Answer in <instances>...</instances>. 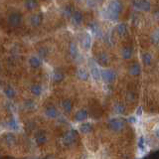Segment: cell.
I'll return each instance as SVG.
<instances>
[{"mask_svg": "<svg viewBox=\"0 0 159 159\" xmlns=\"http://www.w3.org/2000/svg\"><path fill=\"white\" fill-rule=\"evenodd\" d=\"M113 110H114L115 113L122 114V113H124V111H125V107L122 103H115L113 106Z\"/></svg>", "mask_w": 159, "mask_h": 159, "instance_id": "obj_28", "label": "cell"}, {"mask_svg": "<svg viewBox=\"0 0 159 159\" xmlns=\"http://www.w3.org/2000/svg\"><path fill=\"white\" fill-rule=\"evenodd\" d=\"M141 113H142V108L141 107H139L138 108V110H137V115H141Z\"/></svg>", "mask_w": 159, "mask_h": 159, "instance_id": "obj_38", "label": "cell"}, {"mask_svg": "<svg viewBox=\"0 0 159 159\" xmlns=\"http://www.w3.org/2000/svg\"><path fill=\"white\" fill-rule=\"evenodd\" d=\"M132 6L136 10H140V11H145V12L150 11L151 9V4L148 0H133Z\"/></svg>", "mask_w": 159, "mask_h": 159, "instance_id": "obj_4", "label": "cell"}, {"mask_svg": "<svg viewBox=\"0 0 159 159\" xmlns=\"http://www.w3.org/2000/svg\"><path fill=\"white\" fill-rule=\"evenodd\" d=\"M77 138H78V132L72 129V130L68 131L66 134H65L64 138H63V142L65 145L67 146H71L77 141Z\"/></svg>", "mask_w": 159, "mask_h": 159, "instance_id": "obj_5", "label": "cell"}, {"mask_svg": "<svg viewBox=\"0 0 159 159\" xmlns=\"http://www.w3.org/2000/svg\"><path fill=\"white\" fill-rule=\"evenodd\" d=\"M73 7H72L71 5H67L64 7L63 9V15L65 18H67V19H70V18L72 17V15H73Z\"/></svg>", "mask_w": 159, "mask_h": 159, "instance_id": "obj_27", "label": "cell"}, {"mask_svg": "<svg viewBox=\"0 0 159 159\" xmlns=\"http://www.w3.org/2000/svg\"><path fill=\"white\" fill-rule=\"evenodd\" d=\"M72 21L73 23L76 25V26H81L83 21H84V15L83 13L80 11V10H77V11L73 12V15H72Z\"/></svg>", "mask_w": 159, "mask_h": 159, "instance_id": "obj_9", "label": "cell"}, {"mask_svg": "<svg viewBox=\"0 0 159 159\" xmlns=\"http://www.w3.org/2000/svg\"><path fill=\"white\" fill-rule=\"evenodd\" d=\"M29 22H30L32 27H39L42 23V17L41 15H39V14H35V15L31 16Z\"/></svg>", "mask_w": 159, "mask_h": 159, "instance_id": "obj_18", "label": "cell"}, {"mask_svg": "<svg viewBox=\"0 0 159 159\" xmlns=\"http://www.w3.org/2000/svg\"><path fill=\"white\" fill-rule=\"evenodd\" d=\"M30 92L35 96H40L43 93V88L41 85L39 84H33L30 86Z\"/></svg>", "mask_w": 159, "mask_h": 159, "instance_id": "obj_15", "label": "cell"}, {"mask_svg": "<svg viewBox=\"0 0 159 159\" xmlns=\"http://www.w3.org/2000/svg\"><path fill=\"white\" fill-rule=\"evenodd\" d=\"M28 63H29V65H30L31 68L38 69V68L41 67L42 61H41V58H39L38 56H32V57L29 58Z\"/></svg>", "mask_w": 159, "mask_h": 159, "instance_id": "obj_13", "label": "cell"}, {"mask_svg": "<svg viewBox=\"0 0 159 159\" xmlns=\"http://www.w3.org/2000/svg\"><path fill=\"white\" fill-rule=\"evenodd\" d=\"M4 95L6 96V97H8V99H13V97H15L16 96V92L12 86H8L4 89Z\"/></svg>", "mask_w": 159, "mask_h": 159, "instance_id": "obj_26", "label": "cell"}, {"mask_svg": "<svg viewBox=\"0 0 159 159\" xmlns=\"http://www.w3.org/2000/svg\"><path fill=\"white\" fill-rule=\"evenodd\" d=\"M107 126L110 130L119 132L124 128V121L120 118H111L108 120Z\"/></svg>", "mask_w": 159, "mask_h": 159, "instance_id": "obj_3", "label": "cell"}, {"mask_svg": "<svg viewBox=\"0 0 159 159\" xmlns=\"http://www.w3.org/2000/svg\"><path fill=\"white\" fill-rule=\"evenodd\" d=\"M83 46L86 50H90L92 46V37L90 34H85L83 38Z\"/></svg>", "mask_w": 159, "mask_h": 159, "instance_id": "obj_24", "label": "cell"}, {"mask_svg": "<svg viewBox=\"0 0 159 159\" xmlns=\"http://www.w3.org/2000/svg\"><path fill=\"white\" fill-rule=\"evenodd\" d=\"M77 76L81 81H86V80L89 79L90 74L85 68H79L77 71Z\"/></svg>", "mask_w": 159, "mask_h": 159, "instance_id": "obj_21", "label": "cell"}, {"mask_svg": "<svg viewBox=\"0 0 159 159\" xmlns=\"http://www.w3.org/2000/svg\"><path fill=\"white\" fill-rule=\"evenodd\" d=\"M154 133H155V135H156V137H158V138H159V128L155 129V130H154Z\"/></svg>", "mask_w": 159, "mask_h": 159, "instance_id": "obj_39", "label": "cell"}, {"mask_svg": "<svg viewBox=\"0 0 159 159\" xmlns=\"http://www.w3.org/2000/svg\"><path fill=\"white\" fill-rule=\"evenodd\" d=\"M151 62H152V56L149 53H144L142 55V63L145 66H149Z\"/></svg>", "mask_w": 159, "mask_h": 159, "instance_id": "obj_29", "label": "cell"}, {"mask_svg": "<svg viewBox=\"0 0 159 159\" xmlns=\"http://www.w3.org/2000/svg\"><path fill=\"white\" fill-rule=\"evenodd\" d=\"M47 140H48V137H47V134L45 131L43 130H40L38 131L37 133H36L35 135V142L37 145H44V144L47 142Z\"/></svg>", "mask_w": 159, "mask_h": 159, "instance_id": "obj_7", "label": "cell"}, {"mask_svg": "<svg viewBox=\"0 0 159 159\" xmlns=\"http://www.w3.org/2000/svg\"><path fill=\"white\" fill-rule=\"evenodd\" d=\"M38 1L37 0H26L25 1V8H26L28 11H34L38 8Z\"/></svg>", "mask_w": 159, "mask_h": 159, "instance_id": "obj_19", "label": "cell"}, {"mask_svg": "<svg viewBox=\"0 0 159 159\" xmlns=\"http://www.w3.org/2000/svg\"><path fill=\"white\" fill-rule=\"evenodd\" d=\"M69 54H70V56L72 58H76L78 56V47L77 45L75 44L74 42H71L70 43V46H69Z\"/></svg>", "mask_w": 159, "mask_h": 159, "instance_id": "obj_25", "label": "cell"}, {"mask_svg": "<svg viewBox=\"0 0 159 159\" xmlns=\"http://www.w3.org/2000/svg\"><path fill=\"white\" fill-rule=\"evenodd\" d=\"M91 74L93 78L95 79V81L99 82L100 80V71L95 63H91Z\"/></svg>", "mask_w": 159, "mask_h": 159, "instance_id": "obj_16", "label": "cell"}, {"mask_svg": "<svg viewBox=\"0 0 159 159\" xmlns=\"http://www.w3.org/2000/svg\"><path fill=\"white\" fill-rule=\"evenodd\" d=\"M128 73L130 76H133V77L140 75V73H141V67H140V65L137 63L131 64L128 68Z\"/></svg>", "mask_w": 159, "mask_h": 159, "instance_id": "obj_12", "label": "cell"}, {"mask_svg": "<svg viewBox=\"0 0 159 159\" xmlns=\"http://www.w3.org/2000/svg\"><path fill=\"white\" fill-rule=\"evenodd\" d=\"M58 110L55 106H48L45 108V115L49 118H56L58 117Z\"/></svg>", "mask_w": 159, "mask_h": 159, "instance_id": "obj_11", "label": "cell"}, {"mask_svg": "<svg viewBox=\"0 0 159 159\" xmlns=\"http://www.w3.org/2000/svg\"><path fill=\"white\" fill-rule=\"evenodd\" d=\"M134 99H135L134 93H131V92H128V93H127V100H130V102H132V100H134Z\"/></svg>", "mask_w": 159, "mask_h": 159, "instance_id": "obj_36", "label": "cell"}, {"mask_svg": "<svg viewBox=\"0 0 159 159\" xmlns=\"http://www.w3.org/2000/svg\"><path fill=\"white\" fill-rule=\"evenodd\" d=\"M86 118H88V111H86L85 108L79 110L74 115V120L76 122H83L85 121Z\"/></svg>", "mask_w": 159, "mask_h": 159, "instance_id": "obj_8", "label": "cell"}, {"mask_svg": "<svg viewBox=\"0 0 159 159\" xmlns=\"http://www.w3.org/2000/svg\"><path fill=\"white\" fill-rule=\"evenodd\" d=\"M143 144H144V139H143V137H140V139H139V142H138V146L141 148H143Z\"/></svg>", "mask_w": 159, "mask_h": 159, "instance_id": "obj_37", "label": "cell"}, {"mask_svg": "<svg viewBox=\"0 0 159 159\" xmlns=\"http://www.w3.org/2000/svg\"><path fill=\"white\" fill-rule=\"evenodd\" d=\"M96 63L100 65V66H103L106 67L110 64V57L107 56V53H100L99 55L96 56Z\"/></svg>", "mask_w": 159, "mask_h": 159, "instance_id": "obj_10", "label": "cell"}, {"mask_svg": "<svg viewBox=\"0 0 159 159\" xmlns=\"http://www.w3.org/2000/svg\"><path fill=\"white\" fill-rule=\"evenodd\" d=\"M151 42L153 44H159V28H156L151 34Z\"/></svg>", "mask_w": 159, "mask_h": 159, "instance_id": "obj_30", "label": "cell"}, {"mask_svg": "<svg viewBox=\"0 0 159 159\" xmlns=\"http://www.w3.org/2000/svg\"><path fill=\"white\" fill-rule=\"evenodd\" d=\"M100 79L106 84H113L117 79V74L113 70H110V69H103V71H100Z\"/></svg>", "mask_w": 159, "mask_h": 159, "instance_id": "obj_2", "label": "cell"}, {"mask_svg": "<svg viewBox=\"0 0 159 159\" xmlns=\"http://www.w3.org/2000/svg\"><path fill=\"white\" fill-rule=\"evenodd\" d=\"M25 107H28V108H33L34 107V103L32 102V100H27V102L25 103Z\"/></svg>", "mask_w": 159, "mask_h": 159, "instance_id": "obj_35", "label": "cell"}, {"mask_svg": "<svg viewBox=\"0 0 159 159\" xmlns=\"http://www.w3.org/2000/svg\"><path fill=\"white\" fill-rule=\"evenodd\" d=\"M78 1H80V2H82V1H83V0H78Z\"/></svg>", "mask_w": 159, "mask_h": 159, "instance_id": "obj_41", "label": "cell"}, {"mask_svg": "<svg viewBox=\"0 0 159 159\" xmlns=\"http://www.w3.org/2000/svg\"><path fill=\"white\" fill-rule=\"evenodd\" d=\"M80 131L82 133H84V134H88V133L92 132L93 131V125L92 123H90V122H84L83 121V123L80 126Z\"/></svg>", "mask_w": 159, "mask_h": 159, "instance_id": "obj_20", "label": "cell"}, {"mask_svg": "<svg viewBox=\"0 0 159 159\" xmlns=\"http://www.w3.org/2000/svg\"><path fill=\"white\" fill-rule=\"evenodd\" d=\"M65 79V75L63 72L60 71H56L55 73L53 74V82L56 83V84H59V83H62Z\"/></svg>", "mask_w": 159, "mask_h": 159, "instance_id": "obj_22", "label": "cell"}, {"mask_svg": "<svg viewBox=\"0 0 159 159\" xmlns=\"http://www.w3.org/2000/svg\"><path fill=\"white\" fill-rule=\"evenodd\" d=\"M63 110L66 113H71L73 110V102L70 99H65L62 102Z\"/></svg>", "mask_w": 159, "mask_h": 159, "instance_id": "obj_17", "label": "cell"}, {"mask_svg": "<svg viewBox=\"0 0 159 159\" xmlns=\"http://www.w3.org/2000/svg\"><path fill=\"white\" fill-rule=\"evenodd\" d=\"M5 142L8 144V145H13V144H15L16 142V139H15V136L11 133H8V134L5 135Z\"/></svg>", "mask_w": 159, "mask_h": 159, "instance_id": "obj_32", "label": "cell"}, {"mask_svg": "<svg viewBox=\"0 0 159 159\" xmlns=\"http://www.w3.org/2000/svg\"><path fill=\"white\" fill-rule=\"evenodd\" d=\"M134 117H130V118H129V121H130V122H134L135 120H134Z\"/></svg>", "mask_w": 159, "mask_h": 159, "instance_id": "obj_40", "label": "cell"}, {"mask_svg": "<svg viewBox=\"0 0 159 159\" xmlns=\"http://www.w3.org/2000/svg\"><path fill=\"white\" fill-rule=\"evenodd\" d=\"M49 55V50L46 47H40L38 49V57L39 58H47Z\"/></svg>", "mask_w": 159, "mask_h": 159, "instance_id": "obj_31", "label": "cell"}, {"mask_svg": "<svg viewBox=\"0 0 159 159\" xmlns=\"http://www.w3.org/2000/svg\"><path fill=\"white\" fill-rule=\"evenodd\" d=\"M117 31L119 36L123 37L126 34H127V26H126L125 23H119L117 26Z\"/></svg>", "mask_w": 159, "mask_h": 159, "instance_id": "obj_23", "label": "cell"}, {"mask_svg": "<svg viewBox=\"0 0 159 159\" xmlns=\"http://www.w3.org/2000/svg\"><path fill=\"white\" fill-rule=\"evenodd\" d=\"M132 54H133V50H132L131 47H129V46L123 47V48L121 49V52H120L122 59H124V60L130 59V58L132 57Z\"/></svg>", "mask_w": 159, "mask_h": 159, "instance_id": "obj_14", "label": "cell"}, {"mask_svg": "<svg viewBox=\"0 0 159 159\" xmlns=\"http://www.w3.org/2000/svg\"><path fill=\"white\" fill-rule=\"evenodd\" d=\"M7 125H8V127L10 129H17L18 128V123L14 118L10 119V120L7 122Z\"/></svg>", "mask_w": 159, "mask_h": 159, "instance_id": "obj_34", "label": "cell"}, {"mask_svg": "<svg viewBox=\"0 0 159 159\" xmlns=\"http://www.w3.org/2000/svg\"><path fill=\"white\" fill-rule=\"evenodd\" d=\"M7 21H8V24L13 28H18L21 26L22 24V14L20 12L14 11L11 12L8 15V18H7Z\"/></svg>", "mask_w": 159, "mask_h": 159, "instance_id": "obj_1", "label": "cell"}, {"mask_svg": "<svg viewBox=\"0 0 159 159\" xmlns=\"http://www.w3.org/2000/svg\"><path fill=\"white\" fill-rule=\"evenodd\" d=\"M107 9H110V11L117 14H120L122 9H123V5H122V3L119 0H111L107 6Z\"/></svg>", "mask_w": 159, "mask_h": 159, "instance_id": "obj_6", "label": "cell"}, {"mask_svg": "<svg viewBox=\"0 0 159 159\" xmlns=\"http://www.w3.org/2000/svg\"><path fill=\"white\" fill-rule=\"evenodd\" d=\"M91 29H92V31L95 33L96 36H100L102 35V30H100V26L97 24H93L91 25Z\"/></svg>", "mask_w": 159, "mask_h": 159, "instance_id": "obj_33", "label": "cell"}]
</instances>
